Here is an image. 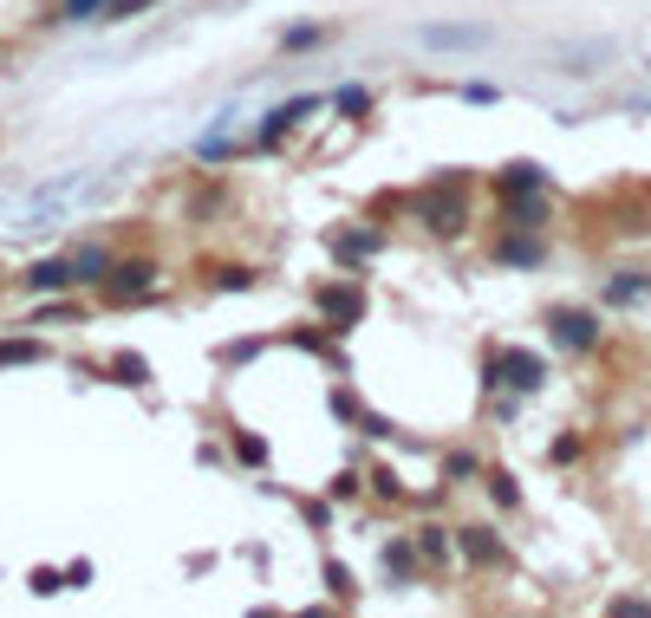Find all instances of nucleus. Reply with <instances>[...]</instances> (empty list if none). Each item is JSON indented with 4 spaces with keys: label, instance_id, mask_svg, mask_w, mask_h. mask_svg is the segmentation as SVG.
Masks as SVG:
<instances>
[{
    "label": "nucleus",
    "instance_id": "obj_1",
    "mask_svg": "<svg viewBox=\"0 0 651 618\" xmlns=\"http://www.w3.org/2000/svg\"><path fill=\"white\" fill-rule=\"evenodd\" d=\"M150 280H157L150 261H124V267L104 274V293H111V300H137V293H150Z\"/></svg>",
    "mask_w": 651,
    "mask_h": 618
},
{
    "label": "nucleus",
    "instance_id": "obj_2",
    "mask_svg": "<svg viewBox=\"0 0 651 618\" xmlns=\"http://www.w3.org/2000/svg\"><path fill=\"white\" fill-rule=\"evenodd\" d=\"M417 39H424V46H437V52H450V46L463 52V46H483V39H489V26H417Z\"/></svg>",
    "mask_w": 651,
    "mask_h": 618
},
{
    "label": "nucleus",
    "instance_id": "obj_3",
    "mask_svg": "<svg viewBox=\"0 0 651 618\" xmlns=\"http://www.w3.org/2000/svg\"><path fill=\"white\" fill-rule=\"evenodd\" d=\"M26 280H33L39 293H59V287L72 280V267H65V261H39V267H26Z\"/></svg>",
    "mask_w": 651,
    "mask_h": 618
},
{
    "label": "nucleus",
    "instance_id": "obj_4",
    "mask_svg": "<svg viewBox=\"0 0 651 618\" xmlns=\"http://www.w3.org/2000/svg\"><path fill=\"white\" fill-rule=\"evenodd\" d=\"M326 313H333L339 326H352V319H359V293H346V287H333V293H326Z\"/></svg>",
    "mask_w": 651,
    "mask_h": 618
},
{
    "label": "nucleus",
    "instance_id": "obj_5",
    "mask_svg": "<svg viewBox=\"0 0 651 618\" xmlns=\"http://www.w3.org/2000/svg\"><path fill=\"white\" fill-rule=\"evenodd\" d=\"M111 0H52V13L59 20H91V13H104Z\"/></svg>",
    "mask_w": 651,
    "mask_h": 618
},
{
    "label": "nucleus",
    "instance_id": "obj_6",
    "mask_svg": "<svg viewBox=\"0 0 651 618\" xmlns=\"http://www.w3.org/2000/svg\"><path fill=\"white\" fill-rule=\"evenodd\" d=\"M72 280H104V254H98V248H85V254L72 261Z\"/></svg>",
    "mask_w": 651,
    "mask_h": 618
},
{
    "label": "nucleus",
    "instance_id": "obj_7",
    "mask_svg": "<svg viewBox=\"0 0 651 618\" xmlns=\"http://www.w3.org/2000/svg\"><path fill=\"white\" fill-rule=\"evenodd\" d=\"M554 339H567V345H587V339H593V326H587V319H561V326H554Z\"/></svg>",
    "mask_w": 651,
    "mask_h": 618
},
{
    "label": "nucleus",
    "instance_id": "obj_8",
    "mask_svg": "<svg viewBox=\"0 0 651 618\" xmlns=\"http://www.w3.org/2000/svg\"><path fill=\"white\" fill-rule=\"evenodd\" d=\"M502 371H515V384H535V358H522V352H515V358H509Z\"/></svg>",
    "mask_w": 651,
    "mask_h": 618
},
{
    "label": "nucleus",
    "instance_id": "obj_9",
    "mask_svg": "<svg viewBox=\"0 0 651 618\" xmlns=\"http://www.w3.org/2000/svg\"><path fill=\"white\" fill-rule=\"evenodd\" d=\"M26 358H39V345H0V365H26Z\"/></svg>",
    "mask_w": 651,
    "mask_h": 618
},
{
    "label": "nucleus",
    "instance_id": "obj_10",
    "mask_svg": "<svg viewBox=\"0 0 651 618\" xmlns=\"http://www.w3.org/2000/svg\"><path fill=\"white\" fill-rule=\"evenodd\" d=\"M535 182H541V176H535V169H528V163H522V169H515V176H502V189H535Z\"/></svg>",
    "mask_w": 651,
    "mask_h": 618
},
{
    "label": "nucleus",
    "instance_id": "obj_11",
    "mask_svg": "<svg viewBox=\"0 0 651 618\" xmlns=\"http://www.w3.org/2000/svg\"><path fill=\"white\" fill-rule=\"evenodd\" d=\"M463 547H470V554H476V560H496V541H483V528H476V534H470V541H463Z\"/></svg>",
    "mask_w": 651,
    "mask_h": 618
},
{
    "label": "nucleus",
    "instance_id": "obj_12",
    "mask_svg": "<svg viewBox=\"0 0 651 618\" xmlns=\"http://www.w3.org/2000/svg\"><path fill=\"white\" fill-rule=\"evenodd\" d=\"M143 7H150V0H111V13H104V20H130V13H143Z\"/></svg>",
    "mask_w": 651,
    "mask_h": 618
}]
</instances>
